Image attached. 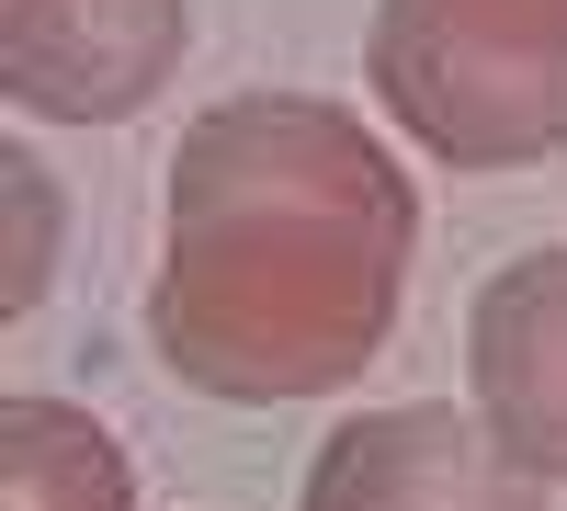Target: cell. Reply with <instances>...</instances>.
<instances>
[{
  "label": "cell",
  "mask_w": 567,
  "mask_h": 511,
  "mask_svg": "<svg viewBox=\"0 0 567 511\" xmlns=\"http://www.w3.org/2000/svg\"><path fill=\"white\" fill-rule=\"evenodd\" d=\"M0 171H12V285H0V307H34V296H45V273H58L69 216H58V182H45L34 149H12Z\"/></svg>",
  "instance_id": "obj_7"
},
{
  "label": "cell",
  "mask_w": 567,
  "mask_h": 511,
  "mask_svg": "<svg viewBox=\"0 0 567 511\" xmlns=\"http://www.w3.org/2000/svg\"><path fill=\"white\" fill-rule=\"evenodd\" d=\"M296 511H545V478L477 421V409L398 398V409L341 421L307 454Z\"/></svg>",
  "instance_id": "obj_4"
},
{
  "label": "cell",
  "mask_w": 567,
  "mask_h": 511,
  "mask_svg": "<svg viewBox=\"0 0 567 511\" xmlns=\"http://www.w3.org/2000/svg\"><path fill=\"white\" fill-rule=\"evenodd\" d=\"M0 511H136V467L91 409L0 398Z\"/></svg>",
  "instance_id": "obj_6"
},
{
  "label": "cell",
  "mask_w": 567,
  "mask_h": 511,
  "mask_svg": "<svg viewBox=\"0 0 567 511\" xmlns=\"http://www.w3.org/2000/svg\"><path fill=\"white\" fill-rule=\"evenodd\" d=\"M465 409L523 454L545 489H567V239L499 262L465 307Z\"/></svg>",
  "instance_id": "obj_5"
},
{
  "label": "cell",
  "mask_w": 567,
  "mask_h": 511,
  "mask_svg": "<svg viewBox=\"0 0 567 511\" xmlns=\"http://www.w3.org/2000/svg\"><path fill=\"white\" fill-rule=\"evenodd\" d=\"M420 194L398 149L329 91H227L159 182L148 352L227 409L341 398L398 341Z\"/></svg>",
  "instance_id": "obj_1"
},
{
  "label": "cell",
  "mask_w": 567,
  "mask_h": 511,
  "mask_svg": "<svg viewBox=\"0 0 567 511\" xmlns=\"http://www.w3.org/2000/svg\"><path fill=\"white\" fill-rule=\"evenodd\" d=\"M363 80L443 171H534L567 149V0H374Z\"/></svg>",
  "instance_id": "obj_2"
},
{
  "label": "cell",
  "mask_w": 567,
  "mask_h": 511,
  "mask_svg": "<svg viewBox=\"0 0 567 511\" xmlns=\"http://www.w3.org/2000/svg\"><path fill=\"white\" fill-rule=\"evenodd\" d=\"M194 0H0V103L34 125H125L182 80Z\"/></svg>",
  "instance_id": "obj_3"
}]
</instances>
